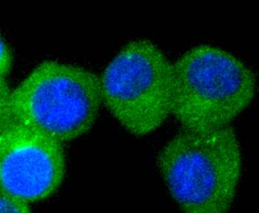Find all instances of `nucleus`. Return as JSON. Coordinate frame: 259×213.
<instances>
[{
  "mask_svg": "<svg viewBox=\"0 0 259 213\" xmlns=\"http://www.w3.org/2000/svg\"><path fill=\"white\" fill-rule=\"evenodd\" d=\"M170 194L185 213H228L237 193L242 155L230 126L183 129L158 157Z\"/></svg>",
  "mask_w": 259,
  "mask_h": 213,
  "instance_id": "f257e3e1",
  "label": "nucleus"
},
{
  "mask_svg": "<svg viewBox=\"0 0 259 213\" xmlns=\"http://www.w3.org/2000/svg\"><path fill=\"white\" fill-rule=\"evenodd\" d=\"M256 78L241 59L218 46H193L173 63L172 115L184 129L226 127L250 104Z\"/></svg>",
  "mask_w": 259,
  "mask_h": 213,
  "instance_id": "f03ea898",
  "label": "nucleus"
},
{
  "mask_svg": "<svg viewBox=\"0 0 259 213\" xmlns=\"http://www.w3.org/2000/svg\"><path fill=\"white\" fill-rule=\"evenodd\" d=\"M102 104L99 76L58 61L40 63L11 96L13 123L62 144L87 134L95 125Z\"/></svg>",
  "mask_w": 259,
  "mask_h": 213,
  "instance_id": "7ed1b4c3",
  "label": "nucleus"
},
{
  "mask_svg": "<svg viewBox=\"0 0 259 213\" xmlns=\"http://www.w3.org/2000/svg\"><path fill=\"white\" fill-rule=\"evenodd\" d=\"M99 80L102 104L132 134L152 133L172 113L173 63L149 39L126 43Z\"/></svg>",
  "mask_w": 259,
  "mask_h": 213,
  "instance_id": "20e7f679",
  "label": "nucleus"
},
{
  "mask_svg": "<svg viewBox=\"0 0 259 213\" xmlns=\"http://www.w3.org/2000/svg\"><path fill=\"white\" fill-rule=\"evenodd\" d=\"M66 169L64 144L16 123L0 133V192L27 204L46 200Z\"/></svg>",
  "mask_w": 259,
  "mask_h": 213,
  "instance_id": "39448f33",
  "label": "nucleus"
},
{
  "mask_svg": "<svg viewBox=\"0 0 259 213\" xmlns=\"http://www.w3.org/2000/svg\"><path fill=\"white\" fill-rule=\"evenodd\" d=\"M11 92L7 80L0 78V133L13 123L11 112Z\"/></svg>",
  "mask_w": 259,
  "mask_h": 213,
  "instance_id": "423d86ee",
  "label": "nucleus"
},
{
  "mask_svg": "<svg viewBox=\"0 0 259 213\" xmlns=\"http://www.w3.org/2000/svg\"><path fill=\"white\" fill-rule=\"evenodd\" d=\"M0 213H31L29 204L0 192Z\"/></svg>",
  "mask_w": 259,
  "mask_h": 213,
  "instance_id": "0eeeda50",
  "label": "nucleus"
},
{
  "mask_svg": "<svg viewBox=\"0 0 259 213\" xmlns=\"http://www.w3.org/2000/svg\"><path fill=\"white\" fill-rule=\"evenodd\" d=\"M12 65V57L8 46L0 38V78L7 80Z\"/></svg>",
  "mask_w": 259,
  "mask_h": 213,
  "instance_id": "6e6552de",
  "label": "nucleus"
}]
</instances>
